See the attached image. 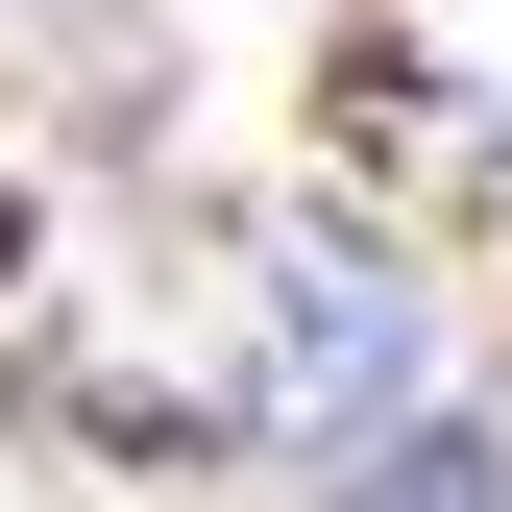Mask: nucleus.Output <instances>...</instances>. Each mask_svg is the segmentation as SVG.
<instances>
[{"mask_svg": "<svg viewBox=\"0 0 512 512\" xmlns=\"http://www.w3.org/2000/svg\"><path fill=\"white\" fill-rule=\"evenodd\" d=\"M439 391V317H415V269H366V220H293V269H269V342H244V439H391Z\"/></svg>", "mask_w": 512, "mask_h": 512, "instance_id": "nucleus-1", "label": "nucleus"}, {"mask_svg": "<svg viewBox=\"0 0 512 512\" xmlns=\"http://www.w3.org/2000/svg\"><path fill=\"white\" fill-rule=\"evenodd\" d=\"M342 512H512V415H464V391H415L391 439H342Z\"/></svg>", "mask_w": 512, "mask_h": 512, "instance_id": "nucleus-2", "label": "nucleus"}, {"mask_svg": "<svg viewBox=\"0 0 512 512\" xmlns=\"http://www.w3.org/2000/svg\"><path fill=\"white\" fill-rule=\"evenodd\" d=\"M415 122H439V74H415V49H342V74H317V147H342V171H391Z\"/></svg>", "mask_w": 512, "mask_h": 512, "instance_id": "nucleus-3", "label": "nucleus"}, {"mask_svg": "<svg viewBox=\"0 0 512 512\" xmlns=\"http://www.w3.org/2000/svg\"><path fill=\"white\" fill-rule=\"evenodd\" d=\"M25 244H49V220H25V171H0V293H25Z\"/></svg>", "mask_w": 512, "mask_h": 512, "instance_id": "nucleus-4", "label": "nucleus"}, {"mask_svg": "<svg viewBox=\"0 0 512 512\" xmlns=\"http://www.w3.org/2000/svg\"><path fill=\"white\" fill-rule=\"evenodd\" d=\"M488 196H512V122H488Z\"/></svg>", "mask_w": 512, "mask_h": 512, "instance_id": "nucleus-5", "label": "nucleus"}]
</instances>
